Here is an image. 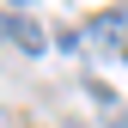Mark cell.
Instances as JSON below:
<instances>
[{
  "label": "cell",
  "instance_id": "obj_1",
  "mask_svg": "<svg viewBox=\"0 0 128 128\" xmlns=\"http://www.w3.org/2000/svg\"><path fill=\"white\" fill-rule=\"evenodd\" d=\"M79 43H86V49H128V6H110V12H98V18H92L86 30H79Z\"/></svg>",
  "mask_w": 128,
  "mask_h": 128
},
{
  "label": "cell",
  "instance_id": "obj_2",
  "mask_svg": "<svg viewBox=\"0 0 128 128\" xmlns=\"http://www.w3.org/2000/svg\"><path fill=\"white\" fill-rule=\"evenodd\" d=\"M6 37H12V43H18V49H24V55H37V49H43V43H49V37H43V24H30V18H6Z\"/></svg>",
  "mask_w": 128,
  "mask_h": 128
},
{
  "label": "cell",
  "instance_id": "obj_3",
  "mask_svg": "<svg viewBox=\"0 0 128 128\" xmlns=\"http://www.w3.org/2000/svg\"><path fill=\"white\" fill-rule=\"evenodd\" d=\"M12 6H30V0H12Z\"/></svg>",
  "mask_w": 128,
  "mask_h": 128
},
{
  "label": "cell",
  "instance_id": "obj_4",
  "mask_svg": "<svg viewBox=\"0 0 128 128\" xmlns=\"http://www.w3.org/2000/svg\"><path fill=\"white\" fill-rule=\"evenodd\" d=\"M0 30H6V18H0Z\"/></svg>",
  "mask_w": 128,
  "mask_h": 128
},
{
  "label": "cell",
  "instance_id": "obj_5",
  "mask_svg": "<svg viewBox=\"0 0 128 128\" xmlns=\"http://www.w3.org/2000/svg\"><path fill=\"white\" fill-rule=\"evenodd\" d=\"M122 55H128V49H122Z\"/></svg>",
  "mask_w": 128,
  "mask_h": 128
},
{
  "label": "cell",
  "instance_id": "obj_6",
  "mask_svg": "<svg viewBox=\"0 0 128 128\" xmlns=\"http://www.w3.org/2000/svg\"><path fill=\"white\" fill-rule=\"evenodd\" d=\"M122 128H128V122H122Z\"/></svg>",
  "mask_w": 128,
  "mask_h": 128
}]
</instances>
